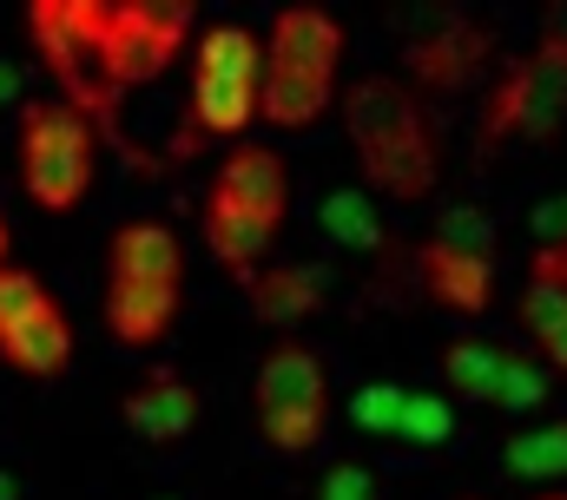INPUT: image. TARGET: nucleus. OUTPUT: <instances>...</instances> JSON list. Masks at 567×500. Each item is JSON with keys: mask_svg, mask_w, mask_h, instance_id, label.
<instances>
[{"mask_svg": "<svg viewBox=\"0 0 567 500\" xmlns=\"http://www.w3.org/2000/svg\"><path fill=\"white\" fill-rule=\"evenodd\" d=\"M27 40L40 53V66L53 73L60 100L80 119L100 125V138L126 145L120 125V86H113V53H106V0H33L27 7Z\"/></svg>", "mask_w": 567, "mask_h": 500, "instance_id": "nucleus-1", "label": "nucleus"}, {"mask_svg": "<svg viewBox=\"0 0 567 500\" xmlns=\"http://www.w3.org/2000/svg\"><path fill=\"white\" fill-rule=\"evenodd\" d=\"M185 303V257L158 218H133L106 244V330L126 350H152L172 336Z\"/></svg>", "mask_w": 567, "mask_h": 500, "instance_id": "nucleus-2", "label": "nucleus"}, {"mask_svg": "<svg viewBox=\"0 0 567 500\" xmlns=\"http://www.w3.org/2000/svg\"><path fill=\"white\" fill-rule=\"evenodd\" d=\"M343 20L323 7H284L265 33V125L310 132L337 106V73H343Z\"/></svg>", "mask_w": 567, "mask_h": 500, "instance_id": "nucleus-3", "label": "nucleus"}, {"mask_svg": "<svg viewBox=\"0 0 567 500\" xmlns=\"http://www.w3.org/2000/svg\"><path fill=\"white\" fill-rule=\"evenodd\" d=\"M343 125H350L370 191H383L396 205H416L435 191V125L416 106V93H403L390 80H363V86H350Z\"/></svg>", "mask_w": 567, "mask_h": 500, "instance_id": "nucleus-4", "label": "nucleus"}, {"mask_svg": "<svg viewBox=\"0 0 567 500\" xmlns=\"http://www.w3.org/2000/svg\"><path fill=\"white\" fill-rule=\"evenodd\" d=\"M93 178H100V125L80 119L66 100L20 106V185L40 211L86 205Z\"/></svg>", "mask_w": 567, "mask_h": 500, "instance_id": "nucleus-5", "label": "nucleus"}, {"mask_svg": "<svg viewBox=\"0 0 567 500\" xmlns=\"http://www.w3.org/2000/svg\"><path fill=\"white\" fill-rule=\"evenodd\" d=\"M251 119H265V40L238 20H218L192 40V125L238 138Z\"/></svg>", "mask_w": 567, "mask_h": 500, "instance_id": "nucleus-6", "label": "nucleus"}, {"mask_svg": "<svg viewBox=\"0 0 567 500\" xmlns=\"http://www.w3.org/2000/svg\"><path fill=\"white\" fill-rule=\"evenodd\" d=\"M258 421H265V441L284 455H310L330 428V375L323 356L303 350V343H284L258 363Z\"/></svg>", "mask_w": 567, "mask_h": 500, "instance_id": "nucleus-7", "label": "nucleus"}, {"mask_svg": "<svg viewBox=\"0 0 567 500\" xmlns=\"http://www.w3.org/2000/svg\"><path fill=\"white\" fill-rule=\"evenodd\" d=\"M0 363L33 382H53L73 363V316L20 263H0Z\"/></svg>", "mask_w": 567, "mask_h": 500, "instance_id": "nucleus-8", "label": "nucleus"}, {"mask_svg": "<svg viewBox=\"0 0 567 500\" xmlns=\"http://www.w3.org/2000/svg\"><path fill=\"white\" fill-rule=\"evenodd\" d=\"M567 113V33H548L528 60L502 73V86L482 106V145L495 138H542Z\"/></svg>", "mask_w": 567, "mask_h": 500, "instance_id": "nucleus-9", "label": "nucleus"}, {"mask_svg": "<svg viewBox=\"0 0 567 500\" xmlns=\"http://www.w3.org/2000/svg\"><path fill=\"white\" fill-rule=\"evenodd\" d=\"M192 40V7H152V0H126V7H106V53H113V86L133 93L152 86L158 73L178 66Z\"/></svg>", "mask_w": 567, "mask_h": 500, "instance_id": "nucleus-10", "label": "nucleus"}, {"mask_svg": "<svg viewBox=\"0 0 567 500\" xmlns=\"http://www.w3.org/2000/svg\"><path fill=\"white\" fill-rule=\"evenodd\" d=\"M205 198L212 205H231V211H245V218H258V225L278 231L284 211H290V165H284L271 145H231V158L212 171V191Z\"/></svg>", "mask_w": 567, "mask_h": 500, "instance_id": "nucleus-11", "label": "nucleus"}, {"mask_svg": "<svg viewBox=\"0 0 567 500\" xmlns=\"http://www.w3.org/2000/svg\"><path fill=\"white\" fill-rule=\"evenodd\" d=\"M416 270H423V290L442 310H455V316H482L488 296H495V263H488V250L435 238V244H423Z\"/></svg>", "mask_w": 567, "mask_h": 500, "instance_id": "nucleus-12", "label": "nucleus"}, {"mask_svg": "<svg viewBox=\"0 0 567 500\" xmlns=\"http://www.w3.org/2000/svg\"><path fill=\"white\" fill-rule=\"evenodd\" d=\"M126 428L140 435V441H185L192 428H198V388L185 382V375H172V369H152L126 395Z\"/></svg>", "mask_w": 567, "mask_h": 500, "instance_id": "nucleus-13", "label": "nucleus"}, {"mask_svg": "<svg viewBox=\"0 0 567 500\" xmlns=\"http://www.w3.org/2000/svg\"><path fill=\"white\" fill-rule=\"evenodd\" d=\"M317 303H323V283L303 263H265L251 277V310L265 323H303V316H317Z\"/></svg>", "mask_w": 567, "mask_h": 500, "instance_id": "nucleus-14", "label": "nucleus"}, {"mask_svg": "<svg viewBox=\"0 0 567 500\" xmlns=\"http://www.w3.org/2000/svg\"><path fill=\"white\" fill-rule=\"evenodd\" d=\"M271 238H278L271 225H258V218H245V211H231V205H212V198H205V244H212V257H218L225 270L258 277Z\"/></svg>", "mask_w": 567, "mask_h": 500, "instance_id": "nucleus-15", "label": "nucleus"}, {"mask_svg": "<svg viewBox=\"0 0 567 500\" xmlns=\"http://www.w3.org/2000/svg\"><path fill=\"white\" fill-rule=\"evenodd\" d=\"M482 53H488L482 27L455 20V27H442V33L416 40V73H423L429 86H462V80H468V73L482 66Z\"/></svg>", "mask_w": 567, "mask_h": 500, "instance_id": "nucleus-16", "label": "nucleus"}, {"mask_svg": "<svg viewBox=\"0 0 567 500\" xmlns=\"http://www.w3.org/2000/svg\"><path fill=\"white\" fill-rule=\"evenodd\" d=\"M442 375H449V388L455 395H468V402H495L502 395V375H508V350H495V343H449L442 350Z\"/></svg>", "mask_w": 567, "mask_h": 500, "instance_id": "nucleus-17", "label": "nucleus"}, {"mask_svg": "<svg viewBox=\"0 0 567 500\" xmlns=\"http://www.w3.org/2000/svg\"><path fill=\"white\" fill-rule=\"evenodd\" d=\"M502 468H508V475H522V481L567 475V421H535V428L508 435V448H502Z\"/></svg>", "mask_w": 567, "mask_h": 500, "instance_id": "nucleus-18", "label": "nucleus"}, {"mask_svg": "<svg viewBox=\"0 0 567 500\" xmlns=\"http://www.w3.org/2000/svg\"><path fill=\"white\" fill-rule=\"evenodd\" d=\"M317 225H323L330 244H343V250H377L383 244V218L370 211L363 191H330L323 211H317Z\"/></svg>", "mask_w": 567, "mask_h": 500, "instance_id": "nucleus-19", "label": "nucleus"}, {"mask_svg": "<svg viewBox=\"0 0 567 500\" xmlns=\"http://www.w3.org/2000/svg\"><path fill=\"white\" fill-rule=\"evenodd\" d=\"M522 316H528V336L542 343V356L567 375V290L561 283H528Z\"/></svg>", "mask_w": 567, "mask_h": 500, "instance_id": "nucleus-20", "label": "nucleus"}, {"mask_svg": "<svg viewBox=\"0 0 567 500\" xmlns=\"http://www.w3.org/2000/svg\"><path fill=\"white\" fill-rule=\"evenodd\" d=\"M410 395H416V388H396V382H363V388L350 395V421H357L363 435H396V428H403Z\"/></svg>", "mask_w": 567, "mask_h": 500, "instance_id": "nucleus-21", "label": "nucleus"}, {"mask_svg": "<svg viewBox=\"0 0 567 500\" xmlns=\"http://www.w3.org/2000/svg\"><path fill=\"white\" fill-rule=\"evenodd\" d=\"M449 435H455V408H449L442 395H410L396 441H410V448H442Z\"/></svg>", "mask_w": 567, "mask_h": 500, "instance_id": "nucleus-22", "label": "nucleus"}, {"mask_svg": "<svg viewBox=\"0 0 567 500\" xmlns=\"http://www.w3.org/2000/svg\"><path fill=\"white\" fill-rule=\"evenodd\" d=\"M542 395H548V369L528 363V356H508V375H502V395H495V402H502L508 415H528Z\"/></svg>", "mask_w": 567, "mask_h": 500, "instance_id": "nucleus-23", "label": "nucleus"}, {"mask_svg": "<svg viewBox=\"0 0 567 500\" xmlns=\"http://www.w3.org/2000/svg\"><path fill=\"white\" fill-rule=\"evenodd\" d=\"M317 500H377V481H370V468H357V461H337V468L323 475Z\"/></svg>", "mask_w": 567, "mask_h": 500, "instance_id": "nucleus-24", "label": "nucleus"}, {"mask_svg": "<svg viewBox=\"0 0 567 500\" xmlns=\"http://www.w3.org/2000/svg\"><path fill=\"white\" fill-rule=\"evenodd\" d=\"M528 225H535V238H542V244H567V191H555V198H542Z\"/></svg>", "mask_w": 567, "mask_h": 500, "instance_id": "nucleus-25", "label": "nucleus"}, {"mask_svg": "<svg viewBox=\"0 0 567 500\" xmlns=\"http://www.w3.org/2000/svg\"><path fill=\"white\" fill-rule=\"evenodd\" d=\"M528 283H561V290H567V257H561V250H535Z\"/></svg>", "mask_w": 567, "mask_h": 500, "instance_id": "nucleus-26", "label": "nucleus"}, {"mask_svg": "<svg viewBox=\"0 0 567 500\" xmlns=\"http://www.w3.org/2000/svg\"><path fill=\"white\" fill-rule=\"evenodd\" d=\"M0 106H20V66L0 53Z\"/></svg>", "mask_w": 567, "mask_h": 500, "instance_id": "nucleus-27", "label": "nucleus"}, {"mask_svg": "<svg viewBox=\"0 0 567 500\" xmlns=\"http://www.w3.org/2000/svg\"><path fill=\"white\" fill-rule=\"evenodd\" d=\"M0 500H20V481L13 475H0Z\"/></svg>", "mask_w": 567, "mask_h": 500, "instance_id": "nucleus-28", "label": "nucleus"}, {"mask_svg": "<svg viewBox=\"0 0 567 500\" xmlns=\"http://www.w3.org/2000/svg\"><path fill=\"white\" fill-rule=\"evenodd\" d=\"M0 263H7V218H0Z\"/></svg>", "mask_w": 567, "mask_h": 500, "instance_id": "nucleus-29", "label": "nucleus"}, {"mask_svg": "<svg viewBox=\"0 0 567 500\" xmlns=\"http://www.w3.org/2000/svg\"><path fill=\"white\" fill-rule=\"evenodd\" d=\"M152 500H178V494H152Z\"/></svg>", "mask_w": 567, "mask_h": 500, "instance_id": "nucleus-30", "label": "nucleus"}, {"mask_svg": "<svg viewBox=\"0 0 567 500\" xmlns=\"http://www.w3.org/2000/svg\"><path fill=\"white\" fill-rule=\"evenodd\" d=\"M542 500H567V494H542Z\"/></svg>", "mask_w": 567, "mask_h": 500, "instance_id": "nucleus-31", "label": "nucleus"}]
</instances>
